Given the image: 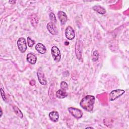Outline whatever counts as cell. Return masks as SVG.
I'll use <instances>...</instances> for the list:
<instances>
[{"label":"cell","mask_w":129,"mask_h":129,"mask_svg":"<svg viewBox=\"0 0 129 129\" xmlns=\"http://www.w3.org/2000/svg\"><path fill=\"white\" fill-rule=\"evenodd\" d=\"M1 95H2V97L3 99V100H5V101H6V98L5 95V94H4V91L3 90V89H2V88L1 89Z\"/></svg>","instance_id":"44dd1931"},{"label":"cell","mask_w":129,"mask_h":129,"mask_svg":"<svg viewBox=\"0 0 129 129\" xmlns=\"http://www.w3.org/2000/svg\"><path fill=\"white\" fill-rule=\"evenodd\" d=\"M13 109H14V111L15 112V113L16 114V115L20 118H22L23 117V113L22 112V111L20 110V109L16 106H13Z\"/></svg>","instance_id":"9a60e30c"},{"label":"cell","mask_w":129,"mask_h":129,"mask_svg":"<svg viewBox=\"0 0 129 129\" xmlns=\"http://www.w3.org/2000/svg\"><path fill=\"white\" fill-rule=\"evenodd\" d=\"M125 93V91L122 89H117L112 91L109 95V99L110 101L115 100L116 99L122 96Z\"/></svg>","instance_id":"7a4b0ae2"},{"label":"cell","mask_w":129,"mask_h":129,"mask_svg":"<svg viewBox=\"0 0 129 129\" xmlns=\"http://www.w3.org/2000/svg\"><path fill=\"white\" fill-rule=\"evenodd\" d=\"M51 52L54 60L56 62H59L60 60L61 54L60 51L58 47L56 46H52L51 49Z\"/></svg>","instance_id":"277c9868"},{"label":"cell","mask_w":129,"mask_h":129,"mask_svg":"<svg viewBox=\"0 0 129 129\" xmlns=\"http://www.w3.org/2000/svg\"><path fill=\"white\" fill-rule=\"evenodd\" d=\"M65 36L69 40H72L74 38L75 33L74 29L72 27L69 26L67 27L65 31Z\"/></svg>","instance_id":"52a82bcc"},{"label":"cell","mask_w":129,"mask_h":129,"mask_svg":"<svg viewBox=\"0 0 129 129\" xmlns=\"http://www.w3.org/2000/svg\"><path fill=\"white\" fill-rule=\"evenodd\" d=\"M2 113H3L2 110V109H1V116H2Z\"/></svg>","instance_id":"7402d4cb"},{"label":"cell","mask_w":129,"mask_h":129,"mask_svg":"<svg viewBox=\"0 0 129 129\" xmlns=\"http://www.w3.org/2000/svg\"><path fill=\"white\" fill-rule=\"evenodd\" d=\"M68 110L70 114L76 119H79L83 116V112L79 109L71 107L68 108Z\"/></svg>","instance_id":"3957f363"},{"label":"cell","mask_w":129,"mask_h":129,"mask_svg":"<svg viewBox=\"0 0 129 129\" xmlns=\"http://www.w3.org/2000/svg\"><path fill=\"white\" fill-rule=\"evenodd\" d=\"M57 16L61 24L62 25L64 24L68 20V18L66 14L62 11H59L57 13Z\"/></svg>","instance_id":"ba28073f"},{"label":"cell","mask_w":129,"mask_h":129,"mask_svg":"<svg viewBox=\"0 0 129 129\" xmlns=\"http://www.w3.org/2000/svg\"><path fill=\"white\" fill-rule=\"evenodd\" d=\"M93 9L100 14H104L106 13V10L102 7L99 5H95L93 7Z\"/></svg>","instance_id":"4fadbf2b"},{"label":"cell","mask_w":129,"mask_h":129,"mask_svg":"<svg viewBox=\"0 0 129 129\" xmlns=\"http://www.w3.org/2000/svg\"><path fill=\"white\" fill-rule=\"evenodd\" d=\"M27 43H28V46L30 47H32L33 46V45L34 44L35 41L31 39L30 37H28L27 38Z\"/></svg>","instance_id":"d6986e66"},{"label":"cell","mask_w":129,"mask_h":129,"mask_svg":"<svg viewBox=\"0 0 129 129\" xmlns=\"http://www.w3.org/2000/svg\"><path fill=\"white\" fill-rule=\"evenodd\" d=\"M37 75L39 82L42 85H45L46 84V80L44 76V73L41 68H39L37 70Z\"/></svg>","instance_id":"8992f818"},{"label":"cell","mask_w":129,"mask_h":129,"mask_svg":"<svg viewBox=\"0 0 129 129\" xmlns=\"http://www.w3.org/2000/svg\"><path fill=\"white\" fill-rule=\"evenodd\" d=\"M17 45L19 50L22 53H24L27 49V44L25 39L24 37H20L17 41Z\"/></svg>","instance_id":"5b68a950"},{"label":"cell","mask_w":129,"mask_h":129,"mask_svg":"<svg viewBox=\"0 0 129 129\" xmlns=\"http://www.w3.org/2000/svg\"><path fill=\"white\" fill-rule=\"evenodd\" d=\"M60 88L62 91H66L68 89V86L66 82L62 81L60 83Z\"/></svg>","instance_id":"e0dca14e"},{"label":"cell","mask_w":129,"mask_h":129,"mask_svg":"<svg viewBox=\"0 0 129 129\" xmlns=\"http://www.w3.org/2000/svg\"><path fill=\"white\" fill-rule=\"evenodd\" d=\"M95 98L94 96L87 95L83 97L80 101V104L82 108L87 111H92L93 109Z\"/></svg>","instance_id":"6da1fadb"},{"label":"cell","mask_w":129,"mask_h":129,"mask_svg":"<svg viewBox=\"0 0 129 129\" xmlns=\"http://www.w3.org/2000/svg\"><path fill=\"white\" fill-rule=\"evenodd\" d=\"M49 117L50 120L53 122H57L59 119V114L56 111H53L49 113Z\"/></svg>","instance_id":"9c48e42d"},{"label":"cell","mask_w":129,"mask_h":129,"mask_svg":"<svg viewBox=\"0 0 129 129\" xmlns=\"http://www.w3.org/2000/svg\"><path fill=\"white\" fill-rule=\"evenodd\" d=\"M47 30L49 31V32H50L51 34L52 35H55L56 34V31L54 29V25L53 24L52 22H49L48 23V24H47L46 26Z\"/></svg>","instance_id":"7c38bea8"},{"label":"cell","mask_w":129,"mask_h":129,"mask_svg":"<svg viewBox=\"0 0 129 129\" xmlns=\"http://www.w3.org/2000/svg\"><path fill=\"white\" fill-rule=\"evenodd\" d=\"M98 56H99V54L97 51L95 50L94 51L93 53V58H92V60L94 61H96L98 60Z\"/></svg>","instance_id":"ffe728a7"},{"label":"cell","mask_w":129,"mask_h":129,"mask_svg":"<svg viewBox=\"0 0 129 129\" xmlns=\"http://www.w3.org/2000/svg\"><path fill=\"white\" fill-rule=\"evenodd\" d=\"M93 128V127H86V128Z\"/></svg>","instance_id":"603a6c76"},{"label":"cell","mask_w":129,"mask_h":129,"mask_svg":"<svg viewBox=\"0 0 129 129\" xmlns=\"http://www.w3.org/2000/svg\"><path fill=\"white\" fill-rule=\"evenodd\" d=\"M27 61L32 64H34L37 61V57L32 53H29L27 56Z\"/></svg>","instance_id":"30bf717a"},{"label":"cell","mask_w":129,"mask_h":129,"mask_svg":"<svg viewBox=\"0 0 129 129\" xmlns=\"http://www.w3.org/2000/svg\"><path fill=\"white\" fill-rule=\"evenodd\" d=\"M36 50L41 54H44L46 51L45 46L41 43H38L35 46Z\"/></svg>","instance_id":"8fae6325"},{"label":"cell","mask_w":129,"mask_h":129,"mask_svg":"<svg viewBox=\"0 0 129 129\" xmlns=\"http://www.w3.org/2000/svg\"><path fill=\"white\" fill-rule=\"evenodd\" d=\"M68 96L67 93H66L65 91H62V90H58L56 93V96L58 98L62 99Z\"/></svg>","instance_id":"5bb4252c"},{"label":"cell","mask_w":129,"mask_h":129,"mask_svg":"<svg viewBox=\"0 0 129 129\" xmlns=\"http://www.w3.org/2000/svg\"><path fill=\"white\" fill-rule=\"evenodd\" d=\"M75 52H76V55L77 56V57L78 59H80L81 57L82 54H81V51L80 49L79 45L77 43H76V48H75Z\"/></svg>","instance_id":"2e32d148"},{"label":"cell","mask_w":129,"mask_h":129,"mask_svg":"<svg viewBox=\"0 0 129 129\" xmlns=\"http://www.w3.org/2000/svg\"><path fill=\"white\" fill-rule=\"evenodd\" d=\"M49 18H50V20L51 21V22L53 24L56 23L57 20H56V17H55V15L54 14V13H53L52 12L50 13V14H49Z\"/></svg>","instance_id":"ac0fdd59"}]
</instances>
